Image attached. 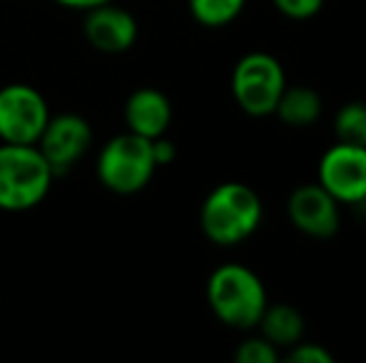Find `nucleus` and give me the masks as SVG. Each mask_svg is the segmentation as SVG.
I'll return each mask as SVG.
<instances>
[{"mask_svg":"<svg viewBox=\"0 0 366 363\" xmlns=\"http://www.w3.org/2000/svg\"><path fill=\"white\" fill-rule=\"evenodd\" d=\"M152 157H154V165L157 167H167L174 162V157H177V147H174L172 140H167V137H157V140H152Z\"/></svg>","mask_w":366,"mask_h":363,"instance_id":"6ab92c4d","label":"nucleus"},{"mask_svg":"<svg viewBox=\"0 0 366 363\" xmlns=\"http://www.w3.org/2000/svg\"><path fill=\"white\" fill-rule=\"evenodd\" d=\"M154 170L157 165L152 157V140L130 130L110 137L97 155L95 165L102 187L122 197L142 192L154 177Z\"/></svg>","mask_w":366,"mask_h":363,"instance_id":"20e7f679","label":"nucleus"},{"mask_svg":"<svg viewBox=\"0 0 366 363\" xmlns=\"http://www.w3.org/2000/svg\"><path fill=\"white\" fill-rule=\"evenodd\" d=\"M237 363H277L282 361V354L274 344L264 339V336H249L244 339L234 351Z\"/></svg>","mask_w":366,"mask_h":363,"instance_id":"dca6fc26","label":"nucleus"},{"mask_svg":"<svg viewBox=\"0 0 366 363\" xmlns=\"http://www.w3.org/2000/svg\"><path fill=\"white\" fill-rule=\"evenodd\" d=\"M82 33L87 43L100 53H127L137 43V20L132 18V13L117 5L102 3L97 8L85 10Z\"/></svg>","mask_w":366,"mask_h":363,"instance_id":"9d476101","label":"nucleus"},{"mask_svg":"<svg viewBox=\"0 0 366 363\" xmlns=\"http://www.w3.org/2000/svg\"><path fill=\"white\" fill-rule=\"evenodd\" d=\"M285 361H294V363H334V354L327 351L322 344H294L290 349V354L285 356Z\"/></svg>","mask_w":366,"mask_h":363,"instance_id":"a211bd4d","label":"nucleus"},{"mask_svg":"<svg viewBox=\"0 0 366 363\" xmlns=\"http://www.w3.org/2000/svg\"><path fill=\"white\" fill-rule=\"evenodd\" d=\"M287 214L294 229L312 239H332L342 227L339 202L319 182L294 189L287 199Z\"/></svg>","mask_w":366,"mask_h":363,"instance_id":"1a4fd4ad","label":"nucleus"},{"mask_svg":"<svg viewBox=\"0 0 366 363\" xmlns=\"http://www.w3.org/2000/svg\"><path fill=\"white\" fill-rule=\"evenodd\" d=\"M272 3L290 20H309L324 8V0H272Z\"/></svg>","mask_w":366,"mask_h":363,"instance_id":"f3484780","label":"nucleus"},{"mask_svg":"<svg viewBox=\"0 0 366 363\" xmlns=\"http://www.w3.org/2000/svg\"><path fill=\"white\" fill-rule=\"evenodd\" d=\"M334 135L339 142L366 147V102L354 100L339 107L334 117Z\"/></svg>","mask_w":366,"mask_h":363,"instance_id":"2eb2a0df","label":"nucleus"},{"mask_svg":"<svg viewBox=\"0 0 366 363\" xmlns=\"http://www.w3.org/2000/svg\"><path fill=\"white\" fill-rule=\"evenodd\" d=\"M58 5H63V8H70V10H90V8H97V5L102 3H110V0H55Z\"/></svg>","mask_w":366,"mask_h":363,"instance_id":"aec40b11","label":"nucleus"},{"mask_svg":"<svg viewBox=\"0 0 366 363\" xmlns=\"http://www.w3.org/2000/svg\"><path fill=\"white\" fill-rule=\"evenodd\" d=\"M319 184L339 204H357L366 197V147L337 142L319 160Z\"/></svg>","mask_w":366,"mask_h":363,"instance_id":"6e6552de","label":"nucleus"},{"mask_svg":"<svg viewBox=\"0 0 366 363\" xmlns=\"http://www.w3.org/2000/svg\"><path fill=\"white\" fill-rule=\"evenodd\" d=\"M53 170L38 145H0V209L28 212L43 204L53 187Z\"/></svg>","mask_w":366,"mask_h":363,"instance_id":"7ed1b4c3","label":"nucleus"},{"mask_svg":"<svg viewBox=\"0 0 366 363\" xmlns=\"http://www.w3.org/2000/svg\"><path fill=\"white\" fill-rule=\"evenodd\" d=\"M207 304L224 326L237 331L257 329L267 304L262 279L244 264H222L207 279Z\"/></svg>","mask_w":366,"mask_h":363,"instance_id":"f03ea898","label":"nucleus"},{"mask_svg":"<svg viewBox=\"0 0 366 363\" xmlns=\"http://www.w3.org/2000/svg\"><path fill=\"white\" fill-rule=\"evenodd\" d=\"M354 207H357L359 217H362V219H364V222H366V197H364V199H359V202H357V204H354Z\"/></svg>","mask_w":366,"mask_h":363,"instance_id":"412c9836","label":"nucleus"},{"mask_svg":"<svg viewBox=\"0 0 366 363\" xmlns=\"http://www.w3.org/2000/svg\"><path fill=\"white\" fill-rule=\"evenodd\" d=\"M172 122V105L169 97L157 88L135 90L125 102V125L130 132L147 140L167 135Z\"/></svg>","mask_w":366,"mask_h":363,"instance_id":"9b49d317","label":"nucleus"},{"mask_svg":"<svg viewBox=\"0 0 366 363\" xmlns=\"http://www.w3.org/2000/svg\"><path fill=\"white\" fill-rule=\"evenodd\" d=\"M322 112H324V102L317 90L307 88V85H292V88L287 85L280 102H277L274 115L280 117L287 127L304 130V127L317 125Z\"/></svg>","mask_w":366,"mask_h":363,"instance_id":"ddd939ff","label":"nucleus"},{"mask_svg":"<svg viewBox=\"0 0 366 363\" xmlns=\"http://www.w3.org/2000/svg\"><path fill=\"white\" fill-rule=\"evenodd\" d=\"M302 311L292 304H267L264 314H262L259 334L264 336L269 344H274L277 349H292L294 344L304 339V329H307Z\"/></svg>","mask_w":366,"mask_h":363,"instance_id":"f8f14e48","label":"nucleus"},{"mask_svg":"<svg viewBox=\"0 0 366 363\" xmlns=\"http://www.w3.org/2000/svg\"><path fill=\"white\" fill-rule=\"evenodd\" d=\"M262 199L244 182H222L204 197L199 209L202 234L217 247H234L262 224Z\"/></svg>","mask_w":366,"mask_h":363,"instance_id":"f257e3e1","label":"nucleus"},{"mask_svg":"<svg viewBox=\"0 0 366 363\" xmlns=\"http://www.w3.org/2000/svg\"><path fill=\"white\" fill-rule=\"evenodd\" d=\"M189 13L204 28H224L234 23L247 0H187Z\"/></svg>","mask_w":366,"mask_h":363,"instance_id":"4468645a","label":"nucleus"},{"mask_svg":"<svg viewBox=\"0 0 366 363\" xmlns=\"http://www.w3.org/2000/svg\"><path fill=\"white\" fill-rule=\"evenodd\" d=\"M92 147V127L77 112L50 115L43 135L38 140V150L48 160L55 177L68 175L70 170L87 155Z\"/></svg>","mask_w":366,"mask_h":363,"instance_id":"0eeeda50","label":"nucleus"},{"mask_svg":"<svg viewBox=\"0 0 366 363\" xmlns=\"http://www.w3.org/2000/svg\"><path fill=\"white\" fill-rule=\"evenodd\" d=\"M285 88V68L269 53H247L232 70V95L239 110L249 117L274 115Z\"/></svg>","mask_w":366,"mask_h":363,"instance_id":"39448f33","label":"nucleus"},{"mask_svg":"<svg viewBox=\"0 0 366 363\" xmlns=\"http://www.w3.org/2000/svg\"><path fill=\"white\" fill-rule=\"evenodd\" d=\"M48 120V100L33 85L13 83L0 88V142L38 145Z\"/></svg>","mask_w":366,"mask_h":363,"instance_id":"423d86ee","label":"nucleus"}]
</instances>
